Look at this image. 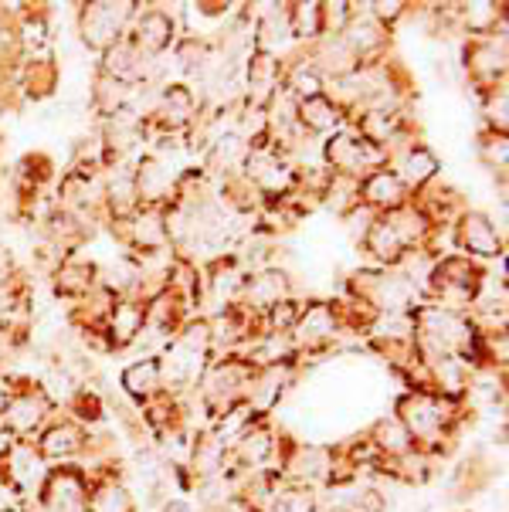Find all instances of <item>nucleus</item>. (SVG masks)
Here are the masks:
<instances>
[{"mask_svg": "<svg viewBox=\"0 0 509 512\" xmlns=\"http://www.w3.org/2000/svg\"><path fill=\"white\" fill-rule=\"evenodd\" d=\"M11 465H14V482H21V485H31V482H38V475H41V458L34 455V448H14L11 451Z\"/></svg>", "mask_w": 509, "mask_h": 512, "instance_id": "nucleus-1", "label": "nucleus"}, {"mask_svg": "<svg viewBox=\"0 0 509 512\" xmlns=\"http://www.w3.org/2000/svg\"><path fill=\"white\" fill-rule=\"evenodd\" d=\"M38 421H41V404L31 401V397H21V401H14L7 407V424H11L14 431H31Z\"/></svg>", "mask_w": 509, "mask_h": 512, "instance_id": "nucleus-2", "label": "nucleus"}, {"mask_svg": "<svg viewBox=\"0 0 509 512\" xmlns=\"http://www.w3.org/2000/svg\"><path fill=\"white\" fill-rule=\"evenodd\" d=\"M72 451H79V431H75L72 424L48 431V438H45V455H72Z\"/></svg>", "mask_w": 509, "mask_h": 512, "instance_id": "nucleus-3", "label": "nucleus"}, {"mask_svg": "<svg viewBox=\"0 0 509 512\" xmlns=\"http://www.w3.org/2000/svg\"><path fill=\"white\" fill-rule=\"evenodd\" d=\"M269 451H272V438H269V431H248V435H241V458L245 462H252V465H258V462H265L269 458Z\"/></svg>", "mask_w": 509, "mask_h": 512, "instance_id": "nucleus-4", "label": "nucleus"}, {"mask_svg": "<svg viewBox=\"0 0 509 512\" xmlns=\"http://www.w3.org/2000/svg\"><path fill=\"white\" fill-rule=\"evenodd\" d=\"M92 512H129V496L119 485H106L92 496Z\"/></svg>", "mask_w": 509, "mask_h": 512, "instance_id": "nucleus-5", "label": "nucleus"}, {"mask_svg": "<svg viewBox=\"0 0 509 512\" xmlns=\"http://www.w3.org/2000/svg\"><path fill=\"white\" fill-rule=\"evenodd\" d=\"M126 387L133 390V394H143V390L157 387V363H140V367H133L126 373Z\"/></svg>", "mask_w": 509, "mask_h": 512, "instance_id": "nucleus-6", "label": "nucleus"}, {"mask_svg": "<svg viewBox=\"0 0 509 512\" xmlns=\"http://www.w3.org/2000/svg\"><path fill=\"white\" fill-rule=\"evenodd\" d=\"M370 194L377 197V201H394V194H398V184L387 177H377L374 184H370Z\"/></svg>", "mask_w": 509, "mask_h": 512, "instance_id": "nucleus-7", "label": "nucleus"}, {"mask_svg": "<svg viewBox=\"0 0 509 512\" xmlns=\"http://www.w3.org/2000/svg\"><path fill=\"white\" fill-rule=\"evenodd\" d=\"M167 512H191V506H187V502H170Z\"/></svg>", "mask_w": 509, "mask_h": 512, "instance_id": "nucleus-8", "label": "nucleus"}]
</instances>
